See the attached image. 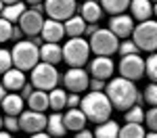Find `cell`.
Wrapping results in <instances>:
<instances>
[{"instance_id": "obj_1", "label": "cell", "mask_w": 157, "mask_h": 138, "mask_svg": "<svg viewBox=\"0 0 157 138\" xmlns=\"http://www.w3.org/2000/svg\"><path fill=\"white\" fill-rule=\"evenodd\" d=\"M105 94L109 96L113 109L117 111H126L128 107H132L136 103V96H138V90L134 86L132 80H126V77H113L111 82L105 84Z\"/></svg>"}, {"instance_id": "obj_2", "label": "cell", "mask_w": 157, "mask_h": 138, "mask_svg": "<svg viewBox=\"0 0 157 138\" xmlns=\"http://www.w3.org/2000/svg\"><path fill=\"white\" fill-rule=\"evenodd\" d=\"M80 109L84 111L86 119L92 121V124H101L111 117L113 111V105L109 96L105 94V90H90L86 96H82L80 100Z\"/></svg>"}, {"instance_id": "obj_3", "label": "cell", "mask_w": 157, "mask_h": 138, "mask_svg": "<svg viewBox=\"0 0 157 138\" xmlns=\"http://www.w3.org/2000/svg\"><path fill=\"white\" fill-rule=\"evenodd\" d=\"M11 54L15 67H19L23 71H32L34 65H38L40 61V46L34 40H19V42H15Z\"/></svg>"}, {"instance_id": "obj_4", "label": "cell", "mask_w": 157, "mask_h": 138, "mask_svg": "<svg viewBox=\"0 0 157 138\" xmlns=\"http://www.w3.org/2000/svg\"><path fill=\"white\" fill-rule=\"evenodd\" d=\"M90 57V44L88 40H84V36L78 38H69L63 46V61L69 67H82L88 63Z\"/></svg>"}, {"instance_id": "obj_5", "label": "cell", "mask_w": 157, "mask_h": 138, "mask_svg": "<svg viewBox=\"0 0 157 138\" xmlns=\"http://www.w3.org/2000/svg\"><path fill=\"white\" fill-rule=\"evenodd\" d=\"M132 40L138 50H145V52L157 50V21L153 19L138 21V25L132 29Z\"/></svg>"}, {"instance_id": "obj_6", "label": "cell", "mask_w": 157, "mask_h": 138, "mask_svg": "<svg viewBox=\"0 0 157 138\" xmlns=\"http://www.w3.org/2000/svg\"><path fill=\"white\" fill-rule=\"evenodd\" d=\"M88 44H90V52H94V54H105V57H111V54H115V52H117V46H120V38L115 36L111 29H103V27H98L97 32L90 36Z\"/></svg>"}, {"instance_id": "obj_7", "label": "cell", "mask_w": 157, "mask_h": 138, "mask_svg": "<svg viewBox=\"0 0 157 138\" xmlns=\"http://www.w3.org/2000/svg\"><path fill=\"white\" fill-rule=\"evenodd\" d=\"M61 75H59V69H57V65H50V63H38L34 65V69H32V84L34 88L38 90H52V88H57L59 84Z\"/></svg>"}, {"instance_id": "obj_8", "label": "cell", "mask_w": 157, "mask_h": 138, "mask_svg": "<svg viewBox=\"0 0 157 138\" xmlns=\"http://www.w3.org/2000/svg\"><path fill=\"white\" fill-rule=\"evenodd\" d=\"M120 75L121 77H126V80H140L143 75H145V59L138 54V52H134V54H124L120 59Z\"/></svg>"}, {"instance_id": "obj_9", "label": "cell", "mask_w": 157, "mask_h": 138, "mask_svg": "<svg viewBox=\"0 0 157 138\" xmlns=\"http://www.w3.org/2000/svg\"><path fill=\"white\" fill-rule=\"evenodd\" d=\"M75 9H78L75 0H44V15H48L50 19L65 21L75 15Z\"/></svg>"}, {"instance_id": "obj_10", "label": "cell", "mask_w": 157, "mask_h": 138, "mask_svg": "<svg viewBox=\"0 0 157 138\" xmlns=\"http://www.w3.org/2000/svg\"><path fill=\"white\" fill-rule=\"evenodd\" d=\"M19 128L23 132H27L29 136L40 132V130H44L46 128V115H44V111H34V109L21 111L19 113Z\"/></svg>"}, {"instance_id": "obj_11", "label": "cell", "mask_w": 157, "mask_h": 138, "mask_svg": "<svg viewBox=\"0 0 157 138\" xmlns=\"http://www.w3.org/2000/svg\"><path fill=\"white\" fill-rule=\"evenodd\" d=\"M88 82H90V77H88V71L82 69V67H69L65 75H63V84L65 88L69 90V92H84L88 90Z\"/></svg>"}, {"instance_id": "obj_12", "label": "cell", "mask_w": 157, "mask_h": 138, "mask_svg": "<svg viewBox=\"0 0 157 138\" xmlns=\"http://www.w3.org/2000/svg\"><path fill=\"white\" fill-rule=\"evenodd\" d=\"M44 13L36 11V9H25V13L19 17V27L23 29L25 36L34 38V36H40V32H42V23H44V17H42Z\"/></svg>"}, {"instance_id": "obj_13", "label": "cell", "mask_w": 157, "mask_h": 138, "mask_svg": "<svg viewBox=\"0 0 157 138\" xmlns=\"http://www.w3.org/2000/svg\"><path fill=\"white\" fill-rule=\"evenodd\" d=\"M115 71V63L111 57L105 54H97L92 61H90V75L98 77V80H111V75Z\"/></svg>"}, {"instance_id": "obj_14", "label": "cell", "mask_w": 157, "mask_h": 138, "mask_svg": "<svg viewBox=\"0 0 157 138\" xmlns=\"http://www.w3.org/2000/svg\"><path fill=\"white\" fill-rule=\"evenodd\" d=\"M109 29L115 34V36L124 40V38H130L132 36V29H134V19L132 15H124V13H117L111 17L109 21Z\"/></svg>"}, {"instance_id": "obj_15", "label": "cell", "mask_w": 157, "mask_h": 138, "mask_svg": "<svg viewBox=\"0 0 157 138\" xmlns=\"http://www.w3.org/2000/svg\"><path fill=\"white\" fill-rule=\"evenodd\" d=\"M40 36L44 42H61L63 38H65V25L63 21L59 19H44V23H42V32H40Z\"/></svg>"}, {"instance_id": "obj_16", "label": "cell", "mask_w": 157, "mask_h": 138, "mask_svg": "<svg viewBox=\"0 0 157 138\" xmlns=\"http://www.w3.org/2000/svg\"><path fill=\"white\" fill-rule=\"evenodd\" d=\"M25 84V71L13 65L11 69H6L2 73V86L6 88V92H19Z\"/></svg>"}, {"instance_id": "obj_17", "label": "cell", "mask_w": 157, "mask_h": 138, "mask_svg": "<svg viewBox=\"0 0 157 138\" xmlns=\"http://www.w3.org/2000/svg\"><path fill=\"white\" fill-rule=\"evenodd\" d=\"M63 121H65V128L69 132H78V130L86 128V121L88 119H86L84 111L80 107H67V113L63 115Z\"/></svg>"}, {"instance_id": "obj_18", "label": "cell", "mask_w": 157, "mask_h": 138, "mask_svg": "<svg viewBox=\"0 0 157 138\" xmlns=\"http://www.w3.org/2000/svg\"><path fill=\"white\" fill-rule=\"evenodd\" d=\"M40 59L50 65H59L63 61V46H59V42H44L40 46Z\"/></svg>"}, {"instance_id": "obj_19", "label": "cell", "mask_w": 157, "mask_h": 138, "mask_svg": "<svg viewBox=\"0 0 157 138\" xmlns=\"http://www.w3.org/2000/svg\"><path fill=\"white\" fill-rule=\"evenodd\" d=\"M130 15L134 21H147L153 17V2L151 0H130Z\"/></svg>"}, {"instance_id": "obj_20", "label": "cell", "mask_w": 157, "mask_h": 138, "mask_svg": "<svg viewBox=\"0 0 157 138\" xmlns=\"http://www.w3.org/2000/svg\"><path fill=\"white\" fill-rule=\"evenodd\" d=\"M103 13L105 11L101 6V2H97V0H86L80 6V15L84 17L86 23H98L103 19Z\"/></svg>"}, {"instance_id": "obj_21", "label": "cell", "mask_w": 157, "mask_h": 138, "mask_svg": "<svg viewBox=\"0 0 157 138\" xmlns=\"http://www.w3.org/2000/svg\"><path fill=\"white\" fill-rule=\"evenodd\" d=\"M0 107H2L4 115H19L25 107V99L19 92H11V94H6V96L2 99Z\"/></svg>"}, {"instance_id": "obj_22", "label": "cell", "mask_w": 157, "mask_h": 138, "mask_svg": "<svg viewBox=\"0 0 157 138\" xmlns=\"http://www.w3.org/2000/svg\"><path fill=\"white\" fill-rule=\"evenodd\" d=\"M63 25H65V36H69V38L84 36V32H86V21L82 15H71L69 19L63 21Z\"/></svg>"}, {"instance_id": "obj_23", "label": "cell", "mask_w": 157, "mask_h": 138, "mask_svg": "<svg viewBox=\"0 0 157 138\" xmlns=\"http://www.w3.org/2000/svg\"><path fill=\"white\" fill-rule=\"evenodd\" d=\"M27 107L34 111H46L48 109V92L46 90H32V94L27 96Z\"/></svg>"}, {"instance_id": "obj_24", "label": "cell", "mask_w": 157, "mask_h": 138, "mask_svg": "<svg viewBox=\"0 0 157 138\" xmlns=\"http://www.w3.org/2000/svg\"><path fill=\"white\" fill-rule=\"evenodd\" d=\"M46 130H48L50 136H65V132H67V128H65V121H63V115L59 111H55L50 117H46Z\"/></svg>"}, {"instance_id": "obj_25", "label": "cell", "mask_w": 157, "mask_h": 138, "mask_svg": "<svg viewBox=\"0 0 157 138\" xmlns=\"http://www.w3.org/2000/svg\"><path fill=\"white\" fill-rule=\"evenodd\" d=\"M25 13V4L21 0H17V2H9V4H4L2 6V11H0V17H4L6 21H11V23H17L19 21V17Z\"/></svg>"}, {"instance_id": "obj_26", "label": "cell", "mask_w": 157, "mask_h": 138, "mask_svg": "<svg viewBox=\"0 0 157 138\" xmlns=\"http://www.w3.org/2000/svg\"><path fill=\"white\" fill-rule=\"evenodd\" d=\"M117 134H120V125L111 117L105 119V121H101V124H97V128H94V136L97 138H117Z\"/></svg>"}, {"instance_id": "obj_27", "label": "cell", "mask_w": 157, "mask_h": 138, "mask_svg": "<svg viewBox=\"0 0 157 138\" xmlns=\"http://www.w3.org/2000/svg\"><path fill=\"white\" fill-rule=\"evenodd\" d=\"M48 107L52 111H61L67 107V92L61 88H52L48 90Z\"/></svg>"}, {"instance_id": "obj_28", "label": "cell", "mask_w": 157, "mask_h": 138, "mask_svg": "<svg viewBox=\"0 0 157 138\" xmlns=\"http://www.w3.org/2000/svg\"><path fill=\"white\" fill-rule=\"evenodd\" d=\"M120 138H143L145 136V128L143 124H134V121H126V125L120 128Z\"/></svg>"}, {"instance_id": "obj_29", "label": "cell", "mask_w": 157, "mask_h": 138, "mask_svg": "<svg viewBox=\"0 0 157 138\" xmlns=\"http://www.w3.org/2000/svg\"><path fill=\"white\" fill-rule=\"evenodd\" d=\"M101 6L109 15H117V13H124L130 6V0H101Z\"/></svg>"}, {"instance_id": "obj_30", "label": "cell", "mask_w": 157, "mask_h": 138, "mask_svg": "<svg viewBox=\"0 0 157 138\" xmlns=\"http://www.w3.org/2000/svg\"><path fill=\"white\" fill-rule=\"evenodd\" d=\"M145 75L151 82H157V50L149 52V57L145 59Z\"/></svg>"}, {"instance_id": "obj_31", "label": "cell", "mask_w": 157, "mask_h": 138, "mask_svg": "<svg viewBox=\"0 0 157 138\" xmlns=\"http://www.w3.org/2000/svg\"><path fill=\"white\" fill-rule=\"evenodd\" d=\"M126 121H134V124H143L145 121V111H143V107L138 105V103H134L132 107H128L126 109Z\"/></svg>"}, {"instance_id": "obj_32", "label": "cell", "mask_w": 157, "mask_h": 138, "mask_svg": "<svg viewBox=\"0 0 157 138\" xmlns=\"http://www.w3.org/2000/svg\"><path fill=\"white\" fill-rule=\"evenodd\" d=\"M134 52H140V50H138V46L134 44V40L124 38V40L120 42V46H117V54H120V57H124V54H134Z\"/></svg>"}, {"instance_id": "obj_33", "label": "cell", "mask_w": 157, "mask_h": 138, "mask_svg": "<svg viewBox=\"0 0 157 138\" xmlns=\"http://www.w3.org/2000/svg\"><path fill=\"white\" fill-rule=\"evenodd\" d=\"M143 99L149 103V107H157V82H153V84H149V86L145 88Z\"/></svg>"}, {"instance_id": "obj_34", "label": "cell", "mask_w": 157, "mask_h": 138, "mask_svg": "<svg viewBox=\"0 0 157 138\" xmlns=\"http://www.w3.org/2000/svg\"><path fill=\"white\" fill-rule=\"evenodd\" d=\"M11 34H13V23L6 21L4 17H0V44L2 42H9L11 40Z\"/></svg>"}, {"instance_id": "obj_35", "label": "cell", "mask_w": 157, "mask_h": 138, "mask_svg": "<svg viewBox=\"0 0 157 138\" xmlns=\"http://www.w3.org/2000/svg\"><path fill=\"white\" fill-rule=\"evenodd\" d=\"M13 67V54L11 50L6 48H0V73H4L6 69H11Z\"/></svg>"}, {"instance_id": "obj_36", "label": "cell", "mask_w": 157, "mask_h": 138, "mask_svg": "<svg viewBox=\"0 0 157 138\" xmlns=\"http://www.w3.org/2000/svg\"><path fill=\"white\" fill-rule=\"evenodd\" d=\"M145 124L149 130L157 132V107H149V111H145Z\"/></svg>"}, {"instance_id": "obj_37", "label": "cell", "mask_w": 157, "mask_h": 138, "mask_svg": "<svg viewBox=\"0 0 157 138\" xmlns=\"http://www.w3.org/2000/svg\"><path fill=\"white\" fill-rule=\"evenodd\" d=\"M2 125H4L9 132H17V130H21V128H19V115H6V117L2 119Z\"/></svg>"}, {"instance_id": "obj_38", "label": "cell", "mask_w": 157, "mask_h": 138, "mask_svg": "<svg viewBox=\"0 0 157 138\" xmlns=\"http://www.w3.org/2000/svg\"><path fill=\"white\" fill-rule=\"evenodd\" d=\"M80 100H82V96L78 92H69L67 94V107H80Z\"/></svg>"}, {"instance_id": "obj_39", "label": "cell", "mask_w": 157, "mask_h": 138, "mask_svg": "<svg viewBox=\"0 0 157 138\" xmlns=\"http://www.w3.org/2000/svg\"><path fill=\"white\" fill-rule=\"evenodd\" d=\"M88 88H90V90H105V80L92 77V80L88 82Z\"/></svg>"}, {"instance_id": "obj_40", "label": "cell", "mask_w": 157, "mask_h": 138, "mask_svg": "<svg viewBox=\"0 0 157 138\" xmlns=\"http://www.w3.org/2000/svg\"><path fill=\"white\" fill-rule=\"evenodd\" d=\"M25 34H23V29L19 27V25H13V34H11V40H15V42H19L21 38H23Z\"/></svg>"}, {"instance_id": "obj_41", "label": "cell", "mask_w": 157, "mask_h": 138, "mask_svg": "<svg viewBox=\"0 0 157 138\" xmlns=\"http://www.w3.org/2000/svg\"><path fill=\"white\" fill-rule=\"evenodd\" d=\"M75 136H78V138H92V136H94V132H88L86 128H82V130L75 132Z\"/></svg>"}, {"instance_id": "obj_42", "label": "cell", "mask_w": 157, "mask_h": 138, "mask_svg": "<svg viewBox=\"0 0 157 138\" xmlns=\"http://www.w3.org/2000/svg\"><path fill=\"white\" fill-rule=\"evenodd\" d=\"M4 96H6V88L0 84V103H2V99H4Z\"/></svg>"}, {"instance_id": "obj_43", "label": "cell", "mask_w": 157, "mask_h": 138, "mask_svg": "<svg viewBox=\"0 0 157 138\" xmlns=\"http://www.w3.org/2000/svg\"><path fill=\"white\" fill-rule=\"evenodd\" d=\"M0 138H11V132L6 130V132H0Z\"/></svg>"}, {"instance_id": "obj_44", "label": "cell", "mask_w": 157, "mask_h": 138, "mask_svg": "<svg viewBox=\"0 0 157 138\" xmlns=\"http://www.w3.org/2000/svg\"><path fill=\"white\" fill-rule=\"evenodd\" d=\"M25 2H27V4H32V6H34V4H38V2H44V0H25Z\"/></svg>"}, {"instance_id": "obj_45", "label": "cell", "mask_w": 157, "mask_h": 138, "mask_svg": "<svg viewBox=\"0 0 157 138\" xmlns=\"http://www.w3.org/2000/svg\"><path fill=\"white\" fill-rule=\"evenodd\" d=\"M153 15L157 17V2H153Z\"/></svg>"}, {"instance_id": "obj_46", "label": "cell", "mask_w": 157, "mask_h": 138, "mask_svg": "<svg viewBox=\"0 0 157 138\" xmlns=\"http://www.w3.org/2000/svg\"><path fill=\"white\" fill-rule=\"evenodd\" d=\"M2 2H4V4H9V2H17V0H2Z\"/></svg>"}, {"instance_id": "obj_47", "label": "cell", "mask_w": 157, "mask_h": 138, "mask_svg": "<svg viewBox=\"0 0 157 138\" xmlns=\"http://www.w3.org/2000/svg\"><path fill=\"white\" fill-rule=\"evenodd\" d=\"M2 6H4V2H2V0H0V11H2Z\"/></svg>"}, {"instance_id": "obj_48", "label": "cell", "mask_w": 157, "mask_h": 138, "mask_svg": "<svg viewBox=\"0 0 157 138\" xmlns=\"http://www.w3.org/2000/svg\"><path fill=\"white\" fill-rule=\"evenodd\" d=\"M2 119H4V117H0V128H2Z\"/></svg>"}, {"instance_id": "obj_49", "label": "cell", "mask_w": 157, "mask_h": 138, "mask_svg": "<svg viewBox=\"0 0 157 138\" xmlns=\"http://www.w3.org/2000/svg\"><path fill=\"white\" fill-rule=\"evenodd\" d=\"M151 2H157V0H151Z\"/></svg>"}]
</instances>
